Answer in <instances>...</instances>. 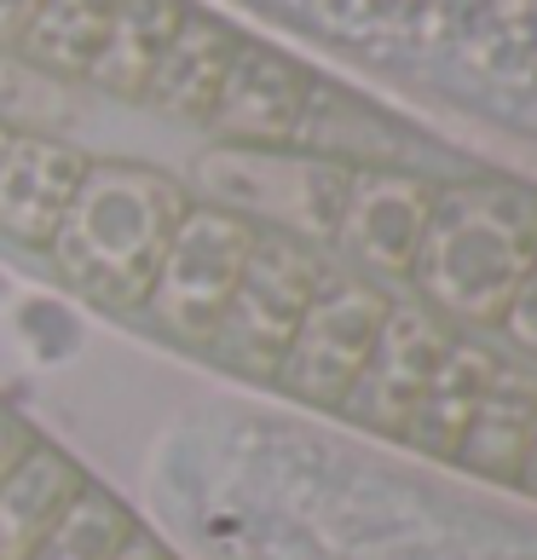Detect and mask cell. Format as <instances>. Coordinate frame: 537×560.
Here are the masks:
<instances>
[{
    "label": "cell",
    "instance_id": "1",
    "mask_svg": "<svg viewBox=\"0 0 537 560\" xmlns=\"http://www.w3.org/2000/svg\"><path fill=\"white\" fill-rule=\"evenodd\" d=\"M185 209L191 191L174 174L144 162H87L65 225L47 243V260L81 301L139 313Z\"/></svg>",
    "mask_w": 537,
    "mask_h": 560
},
{
    "label": "cell",
    "instance_id": "2",
    "mask_svg": "<svg viewBox=\"0 0 537 560\" xmlns=\"http://www.w3.org/2000/svg\"><path fill=\"white\" fill-rule=\"evenodd\" d=\"M537 266V197L498 179L433 185L428 225L410 260L422 306L451 329H498L503 306Z\"/></svg>",
    "mask_w": 537,
    "mask_h": 560
},
{
    "label": "cell",
    "instance_id": "3",
    "mask_svg": "<svg viewBox=\"0 0 537 560\" xmlns=\"http://www.w3.org/2000/svg\"><path fill=\"white\" fill-rule=\"evenodd\" d=\"M324 272H329V260L313 243H301L289 232H255L249 266H243V278L232 289V306H225V318L202 352L249 382H272L283 364V347L295 336V324L306 318V306H313Z\"/></svg>",
    "mask_w": 537,
    "mask_h": 560
},
{
    "label": "cell",
    "instance_id": "4",
    "mask_svg": "<svg viewBox=\"0 0 537 560\" xmlns=\"http://www.w3.org/2000/svg\"><path fill=\"white\" fill-rule=\"evenodd\" d=\"M255 232L260 225H249L243 214L191 197V209H185L168 255H162L156 278H151V295L139 306L156 336H168L179 347H197V352L209 347V336L225 318V306H232V289L243 278V266H249Z\"/></svg>",
    "mask_w": 537,
    "mask_h": 560
},
{
    "label": "cell",
    "instance_id": "5",
    "mask_svg": "<svg viewBox=\"0 0 537 560\" xmlns=\"http://www.w3.org/2000/svg\"><path fill=\"white\" fill-rule=\"evenodd\" d=\"M387 301L394 295L376 278L353 272V266L347 272H324L313 306H306V318L295 324V336L283 347V364L272 382L306 410H341L370 347L382 336Z\"/></svg>",
    "mask_w": 537,
    "mask_h": 560
},
{
    "label": "cell",
    "instance_id": "6",
    "mask_svg": "<svg viewBox=\"0 0 537 560\" xmlns=\"http://www.w3.org/2000/svg\"><path fill=\"white\" fill-rule=\"evenodd\" d=\"M347 174L341 162L324 156H289V151H237L225 144L202 162V179L220 197V209L243 214L260 232H289L301 243H329L347 197Z\"/></svg>",
    "mask_w": 537,
    "mask_h": 560
},
{
    "label": "cell",
    "instance_id": "7",
    "mask_svg": "<svg viewBox=\"0 0 537 560\" xmlns=\"http://www.w3.org/2000/svg\"><path fill=\"white\" fill-rule=\"evenodd\" d=\"M451 341H457V329L440 313H428L422 301H387L382 336L370 347V359L359 370L353 393H347L341 417H353L370 433L399 440V428L410 422V410H417L422 387H428L433 370H440Z\"/></svg>",
    "mask_w": 537,
    "mask_h": 560
},
{
    "label": "cell",
    "instance_id": "8",
    "mask_svg": "<svg viewBox=\"0 0 537 560\" xmlns=\"http://www.w3.org/2000/svg\"><path fill=\"white\" fill-rule=\"evenodd\" d=\"M306 110H313V75L272 47L237 40L202 128L237 151H289V139L306 128Z\"/></svg>",
    "mask_w": 537,
    "mask_h": 560
},
{
    "label": "cell",
    "instance_id": "9",
    "mask_svg": "<svg viewBox=\"0 0 537 560\" xmlns=\"http://www.w3.org/2000/svg\"><path fill=\"white\" fill-rule=\"evenodd\" d=\"M433 185L399 168H353L347 174V197L336 214L329 243L353 260V272L364 278H410L417 260L422 225H428Z\"/></svg>",
    "mask_w": 537,
    "mask_h": 560
},
{
    "label": "cell",
    "instance_id": "10",
    "mask_svg": "<svg viewBox=\"0 0 537 560\" xmlns=\"http://www.w3.org/2000/svg\"><path fill=\"white\" fill-rule=\"evenodd\" d=\"M81 174H87V156L75 144L47 133H12L7 156H0V237L47 255Z\"/></svg>",
    "mask_w": 537,
    "mask_h": 560
},
{
    "label": "cell",
    "instance_id": "11",
    "mask_svg": "<svg viewBox=\"0 0 537 560\" xmlns=\"http://www.w3.org/2000/svg\"><path fill=\"white\" fill-rule=\"evenodd\" d=\"M532 433H537V364L498 359L480 405H474L457 463L491 486H514V474H521L526 451H532Z\"/></svg>",
    "mask_w": 537,
    "mask_h": 560
},
{
    "label": "cell",
    "instance_id": "12",
    "mask_svg": "<svg viewBox=\"0 0 537 560\" xmlns=\"http://www.w3.org/2000/svg\"><path fill=\"white\" fill-rule=\"evenodd\" d=\"M232 52H237V35L225 30L220 18L185 7L179 30L168 35V47H162L151 81H144L139 105H151L156 116H174V121L202 128V116H209L225 70H232Z\"/></svg>",
    "mask_w": 537,
    "mask_h": 560
},
{
    "label": "cell",
    "instance_id": "13",
    "mask_svg": "<svg viewBox=\"0 0 537 560\" xmlns=\"http://www.w3.org/2000/svg\"><path fill=\"white\" fill-rule=\"evenodd\" d=\"M503 352H491L486 341L474 336H457L445 347L440 370L428 376L417 410H410V422L399 428V445L422 451V456H440V463H457L463 451V433L474 422V405H480V393L491 382V370H498Z\"/></svg>",
    "mask_w": 537,
    "mask_h": 560
},
{
    "label": "cell",
    "instance_id": "14",
    "mask_svg": "<svg viewBox=\"0 0 537 560\" xmlns=\"http://www.w3.org/2000/svg\"><path fill=\"white\" fill-rule=\"evenodd\" d=\"M93 480L58 445L35 440V451L12 468L0 486V560H35V549L52 537V526L70 514V503Z\"/></svg>",
    "mask_w": 537,
    "mask_h": 560
},
{
    "label": "cell",
    "instance_id": "15",
    "mask_svg": "<svg viewBox=\"0 0 537 560\" xmlns=\"http://www.w3.org/2000/svg\"><path fill=\"white\" fill-rule=\"evenodd\" d=\"M179 18H185V0H121L81 81H93V88L110 93V98H133L139 105L144 81H151L168 35L179 30Z\"/></svg>",
    "mask_w": 537,
    "mask_h": 560
},
{
    "label": "cell",
    "instance_id": "16",
    "mask_svg": "<svg viewBox=\"0 0 537 560\" xmlns=\"http://www.w3.org/2000/svg\"><path fill=\"white\" fill-rule=\"evenodd\" d=\"M121 0H40V12L30 18L24 40H17V58L35 70H47L52 81H81L105 40L110 18Z\"/></svg>",
    "mask_w": 537,
    "mask_h": 560
},
{
    "label": "cell",
    "instance_id": "17",
    "mask_svg": "<svg viewBox=\"0 0 537 560\" xmlns=\"http://www.w3.org/2000/svg\"><path fill=\"white\" fill-rule=\"evenodd\" d=\"M139 526H133V514L116 503L110 491H98L87 486L70 503V514L52 526V537L35 549V560H116L121 544H128Z\"/></svg>",
    "mask_w": 537,
    "mask_h": 560
},
{
    "label": "cell",
    "instance_id": "18",
    "mask_svg": "<svg viewBox=\"0 0 537 560\" xmlns=\"http://www.w3.org/2000/svg\"><path fill=\"white\" fill-rule=\"evenodd\" d=\"M498 329H503V336L514 341V352H521L526 364H537V266L526 272V283L514 289V301L503 306Z\"/></svg>",
    "mask_w": 537,
    "mask_h": 560
},
{
    "label": "cell",
    "instance_id": "19",
    "mask_svg": "<svg viewBox=\"0 0 537 560\" xmlns=\"http://www.w3.org/2000/svg\"><path fill=\"white\" fill-rule=\"evenodd\" d=\"M30 451H35V428H30L24 417H17V410L0 405V486L12 480V468L24 463Z\"/></svg>",
    "mask_w": 537,
    "mask_h": 560
},
{
    "label": "cell",
    "instance_id": "20",
    "mask_svg": "<svg viewBox=\"0 0 537 560\" xmlns=\"http://www.w3.org/2000/svg\"><path fill=\"white\" fill-rule=\"evenodd\" d=\"M35 12H40V0H0V52H12L24 40Z\"/></svg>",
    "mask_w": 537,
    "mask_h": 560
},
{
    "label": "cell",
    "instance_id": "21",
    "mask_svg": "<svg viewBox=\"0 0 537 560\" xmlns=\"http://www.w3.org/2000/svg\"><path fill=\"white\" fill-rule=\"evenodd\" d=\"M116 560H174V555L162 549V544H156L151 532H133L128 544H121V555H116Z\"/></svg>",
    "mask_w": 537,
    "mask_h": 560
},
{
    "label": "cell",
    "instance_id": "22",
    "mask_svg": "<svg viewBox=\"0 0 537 560\" xmlns=\"http://www.w3.org/2000/svg\"><path fill=\"white\" fill-rule=\"evenodd\" d=\"M514 486H521L532 503H537V433H532V451H526V463H521V474H514Z\"/></svg>",
    "mask_w": 537,
    "mask_h": 560
},
{
    "label": "cell",
    "instance_id": "23",
    "mask_svg": "<svg viewBox=\"0 0 537 560\" xmlns=\"http://www.w3.org/2000/svg\"><path fill=\"white\" fill-rule=\"evenodd\" d=\"M7 144H12V128H0V156H7Z\"/></svg>",
    "mask_w": 537,
    "mask_h": 560
}]
</instances>
